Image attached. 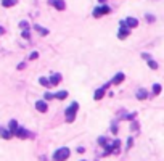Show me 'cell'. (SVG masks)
<instances>
[{"label": "cell", "mask_w": 164, "mask_h": 161, "mask_svg": "<svg viewBox=\"0 0 164 161\" xmlns=\"http://www.w3.org/2000/svg\"><path fill=\"white\" fill-rule=\"evenodd\" d=\"M135 116H137V113H130V114H125V116H122L121 119H129V121H134V119H135Z\"/></svg>", "instance_id": "22"}, {"label": "cell", "mask_w": 164, "mask_h": 161, "mask_svg": "<svg viewBox=\"0 0 164 161\" xmlns=\"http://www.w3.org/2000/svg\"><path fill=\"white\" fill-rule=\"evenodd\" d=\"M125 79V76H124V73H118V74H114V77L111 79V84H114V85H118V84H121L122 81Z\"/></svg>", "instance_id": "10"}, {"label": "cell", "mask_w": 164, "mask_h": 161, "mask_svg": "<svg viewBox=\"0 0 164 161\" xmlns=\"http://www.w3.org/2000/svg\"><path fill=\"white\" fill-rule=\"evenodd\" d=\"M16 3H18V0H2V5L5 6V8H8V6H15Z\"/></svg>", "instance_id": "17"}, {"label": "cell", "mask_w": 164, "mask_h": 161, "mask_svg": "<svg viewBox=\"0 0 164 161\" xmlns=\"http://www.w3.org/2000/svg\"><path fill=\"white\" fill-rule=\"evenodd\" d=\"M43 97H45V100H52V98H55V95L50 94V92H45V95H43Z\"/></svg>", "instance_id": "25"}, {"label": "cell", "mask_w": 164, "mask_h": 161, "mask_svg": "<svg viewBox=\"0 0 164 161\" xmlns=\"http://www.w3.org/2000/svg\"><path fill=\"white\" fill-rule=\"evenodd\" d=\"M119 147H121V140H119V139L113 140V142H108V145L105 147V153H103V156L113 155V153H118V152H119Z\"/></svg>", "instance_id": "3"}, {"label": "cell", "mask_w": 164, "mask_h": 161, "mask_svg": "<svg viewBox=\"0 0 164 161\" xmlns=\"http://www.w3.org/2000/svg\"><path fill=\"white\" fill-rule=\"evenodd\" d=\"M60 81H61V74H53V76L50 77V84H52V87H53V85H56V84H60Z\"/></svg>", "instance_id": "15"}, {"label": "cell", "mask_w": 164, "mask_h": 161, "mask_svg": "<svg viewBox=\"0 0 164 161\" xmlns=\"http://www.w3.org/2000/svg\"><path fill=\"white\" fill-rule=\"evenodd\" d=\"M36 109H37V111H40V113H47L48 105H47L45 100H39V102H36Z\"/></svg>", "instance_id": "9"}, {"label": "cell", "mask_w": 164, "mask_h": 161, "mask_svg": "<svg viewBox=\"0 0 164 161\" xmlns=\"http://www.w3.org/2000/svg\"><path fill=\"white\" fill-rule=\"evenodd\" d=\"M153 95H159L161 94V90H163V87H161V84H153Z\"/></svg>", "instance_id": "19"}, {"label": "cell", "mask_w": 164, "mask_h": 161, "mask_svg": "<svg viewBox=\"0 0 164 161\" xmlns=\"http://www.w3.org/2000/svg\"><path fill=\"white\" fill-rule=\"evenodd\" d=\"M148 66L151 68V69H158V63H156L155 60H148Z\"/></svg>", "instance_id": "23"}, {"label": "cell", "mask_w": 164, "mask_h": 161, "mask_svg": "<svg viewBox=\"0 0 164 161\" xmlns=\"http://www.w3.org/2000/svg\"><path fill=\"white\" fill-rule=\"evenodd\" d=\"M82 161H85V160H82Z\"/></svg>", "instance_id": "34"}, {"label": "cell", "mask_w": 164, "mask_h": 161, "mask_svg": "<svg viewBox=\"0 0 164 161\" xmlns=\"http://www.w3.org/2000/svg\"><path fill=\"white\" fill-rule=\"evenodd\" d=\"M18 127H19V126H18V122H16L15 119H11V121L8 122V129H10V132H11L13 135L16 134V131H18Z\"/></svg>", "instance_id": "12"}, {"label": "cell", "mask_w": 164, "mask_h": 161, "mask_svg": "<svg viewBox=\"0 0 164 161\" xmlns=\"http://www.w3.org/2000/svg\"><path fill=\"white\" fill-rule=\"evenodd\" d=\"M34 29H36L40 36H47V34H48V29H45V27H42V26H39V24L34 26Z\"/></svg>", "instance_id": "16"}, {"label": "cell", "mask_w": 164, "mask_h": 161, "mask_svg": "<svg viewBox=\"0 0 164 161\" xmlns=\"http://www.w3.org/2000/svg\"><path fill=\"white\" fill-rule=\"evenodd\" d=\"M135 97L138 98V100H145V98H148V92L145 90V89H138L135 94Z\"/></svg>", "instance_id": "11"}, {"label": "cell", "mask_w": 164, "mask_h": 161, "mask_svg": "<svg viewBox=\"0 0 164 161\" xmlns=\"http://www.w3.org/2000/svg\"><path fill=\"white\" fill-rule=\"evenodd\" d=\"M130 147H132V137H130V139H127V150L130 148Z\"/></svg>", "instance_id": "31"}, {"label": "cell", "mask_w": 164, "mask_h": 161, "mask_svg": "<svg viewBox=\"0 0 164 161\" xmlns=\"http://www.w3.org/2000/svg\"><path fill=\"white\" fill-rule=\"evenodd\" d=\"M2 34H3V27H0V36H2Z\"/></svg>", "instance_id": "32"}, {"label": "cell", "mask_w": 164, "mask_h": 161, "mask_svg": "<svg viewBox=\"0 0 164 161\" xmlns=\"http://www.w3.org/2000/svg\"><path fill=\"white\" fill-rule=\"evenodd\" d=\"M68 97V92L66 90H60L55 94V98H58V100H64V98Z\"/></svg>", "instance_id": "18"}, {"label": "cell", "mask_w": 164, "mask_h": 161, "mask_svg": "<svg viewBox=\"0 0 164 161\" xmlns=\"http://www.w3.org/2000/svg\"><path fill=\"white\" fill-rule=\"evenodd\" d=\"M15 135L18 137V139H23V140H24V139H32V137H34L32 132H29L27 129L21 127V126L18 127V131H16V134H15Z\"/></svg>", "instance_id": "6"}, {"label": "cell", "mask_w": 164, "mask_h": 161, "mask_svg": "<svg viewBox=\"0 0 164 161\" xmlns=\"http://www.w3.org/2000/svg\"><path fill=\"white\" fill-rule=\"evenodd\" d=\"M109 85H111V82H106L103 87H100V89H97V90H95V94H93V98H95V100H101V98H103L105 92H106V89L109 87Z\"/></svg>", "instance_id": "7"}, {"label": "cell", "mask_w": 164, "mask_h": 161, "mask_svg": "<svg viewBox=\"0 0 164 161\" xmlns=\"http://www.w3.org/2000/svg\"><path fill=\"white\" fill-rule=\"evenodd\" d=\"M108 13H111V8H109V6H106V5L97 6V8L93 10V16H95V18H100V16L108 15Z\"/></svg>", "instance_id": "5"}, {"label": "cell", "mask_w": 164, "mask_h": 161, "mask_svg": "<svg viewBox=\"0 0 164 161\" xmlns=\"http://www.w3.org/2000/svg\"><path fill=\"white\" fill-rule=\"evenodd\" d=\"M98 2H100V3H105V2H106V0H98Z\"/></svg>", "instance_id": "33"}, {"label": "cell", "mask_w": 164, "mask_h": 161, "mask_svg": "<svg viewBox=\"0 0 164 161\" xmlns=\"http://www.w3.org/2000/svg\"><path fill=\"white\" fill-rule=\"evenodd\" d=\"M98 145H101L105 148V147L108 145V140H106V137H100V139H98Z\"/></svg>", "instance_id": "21"}, {"label": "cell", "mask_w": 164, "mask_h": 161, "mask_svg": "<svg viewBox=\"0 0 164 161\" xmlns=\"http://www.w3.org/2000/svg\"><path fill=\"white\" fill-rule=\"evenodd\" d=\"M124 21H125V24H127V27H137V26H138V21H137L135 18H130V16L125 18Z\"/></svg>", "instance_id": "13"}, {"label": "cell", "mask_w": 164, "mask_h": 161, "mask_svg": "<svg viewBox=\"0 0 164 161\" xmlns=\"http://www.w3.org/2000/svg\"><path fill=\"white\" fill-rule=\"evenodd\" d=\"M39 82L43 85V87H48V89L52 87V84H50V79H47V77H40V79H39Z\"/></svg>", "instance_id": "20"}, {"label": "cell", "mask_w": 164, "mask_h": 161, "mask_svg": "<svg viewBox=\"0 0 164 161\" xmlns=\"http://www.w3.org/2000/svg\"><path fill=\"white\" fill-rule=\"evenodd\" d=\"M77 109H79V103H77V102L71 103L69 107H68L66 109H64V116H66V121H68V122H73L74 119H76Z\"/></svg>", "instance_id": "1"}, {"label": "cell", "mask_w": 164, "mask_h": 161, "mask_svg": "<svg viewBox=\"0 0 164 161\" xmlns=\"http://www.w3.org/2000/svg\"><path fill=\"white\" fill-rule=\"evenodd\" d=\"M23 37H24V39H29V29H24V31H23Z\"/></svg>", "instance_id": "27"}, {"label": "cell", "mask_w": 164, "mask_h": 161, "mask_svg": "<svg viewBox=\"0 0 164 161\" xmlns=\"http://www.w3.org/2000/svg\"><path fill=\"white\" fill-rule=\"evenodd\" d=\"M129 34H130V27H127L125 21H121V27H119L118 37H119V39H127Z\"/></svg>", "instance_id": "4"}, {"label": "cell", "mask_w": 164, "mask_h": 161, "mask_svg": "<svg viewBox=\"0 0 164 161\" xmlns=\"http://www.w3.org/2000/svg\"><path fill=\"white\" fill-rule=\"evenodd\" d=\"M146 21H148V23H153V21H155V16H151V15H146Z\"/></svg>", "instance_id": "29"}, {"label": "cell", "mask_w": 164, "mask_h": 161, "mask_svg": "<svg viewBox=\"0 0 164 161\" xmlns=\"http://www.w3.org/2000/svg\"><path fill=\"white\" fill-rule=\"evenodd\" d=\"M48 3L52 6H55L56 10H60V11H63V10L66 8V3H64L63 0H48Z\"/></svg>", "instance_id": "8"}, {"label": "cell", "mask_w": 164, "mask_h": 161, "mask_svg": "<svg viewBox=\"0 0 164 161\" xmlns=\"http://www.w3.org/2000/svg\"><path fill=\"white\" fill-rule=\"evenodd\" d=\"M0 135H2L3 139H6V140L13 137V134L10 132V129H3V127H0Z\"/></svg>", "instance_id": "14"}, {"label": "cell", "mask_w": 164, "mask_h": 161, "mask_svg": "<svg viewBox=\"0 0 164 161\" xmlns=\"http://www.w3.org/2000/svg\"><path fill=\"white\" fill-rule=\"evenodd\" d=\"M19 27L24 31V29H29V24H27V21H21V23H19Z\"/></svg>", "instance_id": "24"}, {"label": "cell", "mask_w": 164, "mask_h": 161, "mask_svg": "<svg viewBox=\"0 0 164 161\" xmlns=\"http://www.w3.org/2000/svg\"><path fill=\"white\" fill-rule=\"evenodd\" d=\"M69 155H71V152H69V148L68 147H61V148H58L56 152L53 153V161H66L68 158H69Z\"/></svg>", "instance_id": "2"}, {"label": "cell", "mask_w": 164, "mask_h": 161, "mask_svg": "<svg viewBox=\"0 0 164 161\" xmlns=\"http://www.w3.org/2000/svg\"><path fill=\"white\" fill-rule=\"evenodd\" d=\"M130 129H132V131H138V122L134 121V122L130 124Z\"/></svg>", "instance_id": "26"}, {"label": "cell", "mask_w": 164, "mask_h": 161, "mask_svg": "<svg viewBox=\"0 0 164 161\" xmlns=\"http://www.w3.org/2000/svg\"><path fill=\"white\" fill-rule=\"evenodd\" d=\"M111 132H113V134H116V132H118V126H116V124L111 126Z\"/></svg>", "instance_id": "30"}, {"label": "cell", "mask_w": 164, "mask_h": 161, "mask_svg": "<svg viewBox=\"0 0 164 161\" xmlns=\"http://www.w3.org/2000/svg\"><path fill=\"white\" fill-rule=\"evenodd\" d=\"M37 57H39V53H37V52H32V53L29 55V58H31V60H36Z\"/></svg>", "instance_id": "28"}]
</instances>
